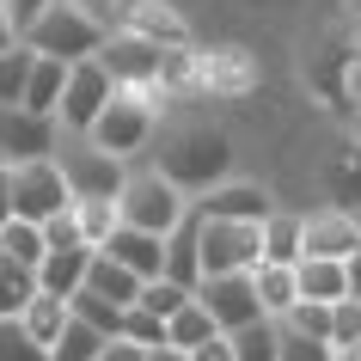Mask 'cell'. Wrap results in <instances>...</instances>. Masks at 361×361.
<instances>
[{
  "mask_svg": "<svg viewBox=\"0 0 361 361\" xmlns=\"http://www.w3.org/2000/svg\"><path fill=\"white\" fill-rule=\"evenodd\" d=\"M166 104H171V98L159 92V86H116L111 104L92 116L86 141H98L104 153L135 159V153L153 147V135H159V123H166Z\"/></svg>",
  "mask_w": 361,
  "mask_h": 361,
  "instance_id": "2",
  "label": "cell"
},
{
  "mask_svg": "<svg viewBox=\"0 0 361 361\" xmlns=\"http://www.w3.org/2000/svg\"><path fill=\"white\" fill-rule=\"evenodd\" d=\"M37 294V269L19 264L13 251H0V319H19V306Z\"/></svg>",
  "mask_w": 361,
  "mask_h": 361,
  "instance_id": "28",
  "label": "cell"
},
{
  "mask_svg": "<svg viewBox=\"0 0 361 361\" xmlns=\"http://www.w3.org/2000/svg\"><path fill=\"white\" fill-rule=\"evenodd\" d=\"M123 25H129V31H141V37H153V43H166V49H171V43H196L190 19H184L171 0H135Z\"/></svg>",
  "mask_w": 361,
  "mask_h": 361,
  "instance_id": "16",
  "label": "cell"
},
{
  "mask_svg": "<svg viewBox=\"0 0 361 361\" xmlns=\"http://www.w3.org/2000/svg\"><path fill=\"white\" fill-rule=\"evenodd\" d=\"M190 361H233V331H214L209 343H196Z\"/></svg>",
  "mask_w": 361,
  "mask_h": 361,
  "instance_id": "41",
  "label": "cell"
},
{
  "mask_svg": "<svg viewBox=\"0 0 361 361\" xmlns=\"http://www.w3.org/2000/svg\"><path fill=\"white\" fill-rule=\"evenodd\" d=\"M74 221H80V239L98 251L123 227V209H116V196H74Z\"/></svg>",
  "mask_w": 361,
  "mask_h": 361,
  "instance_id": "26",
  "label": "cell"
},
{
  "mask_svg": "<svg viewBox=\"0 0 361 361\" xmlns=\"http://www.w3.org/2000/svg\"><path fill=\"white\" fill-rule=\"evenodd\" d=\"M355 337H361V300L343 294V300H331V349L337 343H355Z\"/></svg>",
  "mask_w": 361,
  "mask_h": 361,
  "instance_id": "38",
  "label": "cell"
},
{
  "mask_svg": "<svg viewBox=\"0 0 361 361\" xmlns=\"http://www.w3.org/2000/svg\"><path fill=\"white\" fill-rule=\"evenodd\" d=\"M282 324V319H276ZM282 361H331V343L306 337V331H294V324H282Z\"/></svg>",
  "mask_w": 361,
  "mask_h": 361,
  "instance_id": "39",
  "label": "cell"
},
{
  "mask_svg": "<svg viewBox=\"0 0 361 361\" xmlns=\"http://www.w3.org/2000/svg\"><path fill=\"white\" fill-rule=\"evenodd\" d=\"M300 239H306V214H294V209H276L264 214V257L269 264H300Z\"/></svg>",
  "mask_w": 361,
  "mask_h": 361,
  "instance_id": "23",
  "label": "cell"
},
{
  "mask_svg": "<svg viewBox=\"0 0 361 361\" xmlns=\"http://www.w3.org/2000/svg\"><path fill=\"white\" fill-rule=\"evenodd\" d=\"M196 300L214 312L221 331H239L251 319H269L264 306H257V288H251V269H227V276H202L196 282Z\"/></svg>",
  "mask_w": 361,
  "mask_h": 361,
  "instance_id": "12",
  "label": "cell"
},
{
  "mask_svg": "<svg viewBox=\"0 0 361 361\" xmlns=\"http://www.w3.org/2000/svg\"><path fill=\"white\" fill-rule=\"evenodd\" d=\"M257 86H264V68L245 43H214V49L196 43V92L202 98H251Z\"/></svg>",
  "mask_w": 361,
  "mask_h": 361,
  "instance_id": "6",
  "label": "cell"
},
{
  "mask_svg": "<svg viewBox=\"0 0 361 361\" xmlns=\"http://www.w3.org/2000/svg\"><path fill=\"white\" fill-rule=\"evenodd\" d=\"M68 319H74V300L68 294H49V288H37L31 300L19 306V324H25V337L43 343V349H56V337L68 331Z\"/></svg>",
  "mask_w": 361,
  "mask_h": 361,
  "instance_id": "17",
  "label": "cell"
},
{
  "mask_svg": "<svg viewBox=\"0 0 361 361\" xmlns=\"http://www.w3.org/2000/svg\"><path fill=\"white\" fill-rule=\"evenodd\" d=\"M56 166L68 171V190L74 196H116L123 178H129V159H123V153H104L98 141H86V135H61Z\"/></svg>",
  "mask_w": 361,
  "mask_h": 361,
  "instance_id": "5",
  "label": "cell"
},
{
  "mask_svg": "<svg viewBox=\"0 0 361 361\" xmlns=\"http://www.w3.org/2000/svg\"><path fill=\"white\" fill-rule=\"evenodd\" d=\"M61 86H68V61H61V56H37V61H31V80H25V111L56 116Z\"/></svg>",
  "mask_w": 361,
  "mask_h": 361,
  "instance_id": "24",
  "label": "cell"
},
{
  "mask_svg": "<svg viewBox=\"0 0 361 361\" xmlns=\"http://www.w3.org/2000/svg\"><path fill=\"white\" fill-rule=\"evenodd\" d=\"M80 6H86L92 19H104V25H111V31H116V25L129 19V6H135V0H80Z\"/></svg>",
  "mask_w": 361,
  "mask_h": 361,
  "instance_id": "40",
  "label": "cell"
},
{
  "mask_svg": "<svg viewBox=\"0 0 361 361\" xmlns=\"http://www.w3.org/2000/svg\"><path fill=\"white\" fill-rule=\"evenodd\" d=\"M147 361H190V349H171V343H159V349H147Z\"/></svg>",
  "mask_w": 361,
  "mask_h": 361,
  "instance_id": "46",
  "label": "cell"
},
{
  "mask_svg": "<svg viewBox=\"0 0 361 361\" xmlns=\"http://www.w3.org/2000/svg\"><path fill=\"white\" fill-rule=\"evenodd\" d=\"M349 49H355V61H361V19H349Z\"/></svg>",
  "mask_w": 361,
  "mask_h": 361,
  "instance_id": "49",
  "label": "cell"
},
{
  "mask_svg": "<svg viewBox=\"0 0 361 361\" xmlns=\"http://www.w3.org/2000/svg\"><path fill=\"white\" fill-rule=\"evenodd\" d=\"M86 288L104 294V300H116V306H135V300H141V276H135L129 264H116L111 251H92V264H86Z\"/></svg>",
  "mask_w": 361,
  "mask_h": 361,
  "instance_id": "22",
  "label": "cell"
},
{
  "mask_svg": "<svg viewBox=\"0 0 361 361\" xmlns=\"http://www.w3.org/2000/svg\"><path fill=\"white\" fill-rule=\"evenodd\" d=\"M166 276L184 282V288L202 282V221H196V209L166 233Z\"/></svg>",
  "mask_w": 361,
  "mask_h": 361,
  "instance_id": "18",
  "label": "cell"
},
{
  "mask_svg": "<svg viewBox=\"0 0 361 361\" xmlns=\"http://www.w3.org/2000/svg\"><path fill=\"white\" fill-rule=\"evenodd\" d=\"M104 331L98 324H86V319H68V331L56 337V349H49V361H98L104 355Z\"/></svg>",
  "mask_w": 361,
  "mask_h": 361,
  "instance_id": "29",
  "label": "cell"
},
{
  "mask_svg": "<svg viewBox=\"0 0 361 361\" xmlns=\"http://www.w3.org/2000/svg\"><path fill=\"white\" fill-rule=\"evenodd\" d=\"M331 361H361V337H355V343H337V349H331Z\"/></svg>",
  "mask_w": 361,
  "mask_h": 361,
  "instance_id": "48",
  "label": "cell"
},
{
  "mask_svg": "<svg viewBox=\"0 0 361 361\" xmlns=\"http://www.w3.org/2000/svg\"><path fill=\"white\" fill-rule=\"evenodd\" d=\"M251 288H257V306H264L269 319H288V306L300 300V276L294 264H251Z\"/></svg>",
  "mask_w": 361,
  "mask_h": 361,
  "instance_id": "20",
  "label": "cell"
},
{
  "mask_svg": "<svg viewBox=\"0 0 361 361\" xmlns=\"http://www.w3.org/2000/svg\"><path fill=\"white\" fill-rule=\"evenodd\" d=\"M233 361H282V324L276 319H251L233 331Z\"/></svg>",
  "mask_w": 361,
  "mask_h": 361,
  "instance_id": "27",
  "label": "cell"
},
{
  "mask_svg": "<svg viewBox=\"0 0 361 361\" xmlns=\"http://www.w3.org/2000/svg\"><path fill=\"white\" fill-rule=\"evenodd\" d=\"M0 166H6V153H0Z\"/></svg>",
  "mask_w": 361,
  "mask_h": 361,
  "instance_id": "51",
  "label": "cell"
},
{
  "mask_svg": "<svg viewBox=\"0 0 361 361\" xmlns=\"http://www.w3.org/2000/svg\"><path fill=\"white\" fill-rule=\"evenodd\" d=\"M86 264H92V245H56V251H43L37 288H49V294H68V300H74L80 288H86Z\"/></svg>",
  "mask_w": 361,
  "mask_h": 361,
  "instance_id": "19",
  "label": "cell"
},
{
  "mask_svg": "<svg viewBox=\"0 0 361 361\" xmlns=\"http://www.w3.org/2000/svg\"><path fill=\"white\" fill-rule=\"evenodd\" d=\"M0 361H49V349L25 337L19 319H0Z\"/></svg>",
  "mask_w": 361,
  "mask_h": 361,
  "instance_id": "36",
  "label": "cell"
},
{
  "mask_svg": "<svg viewBox=\"0 0 361 361\" xmlns=\"http://www.w3.org/2000/svg\"><path fill=\"white\" fill-rule=\"evenodd\" d=\"M19 214V202H13V166H0V227Z\"/></svg>",
  "mask_w": 361,
  "mask_h": 361,
  "instance_id": "43",
  "label": "cell"
},
{
  "mask_svg": "<svg viewBox=\"0 0 361 361\" xmlns=\"http://www.w3.org/2000/svg\"><path fill=\"white\" fill-rule=\"evenodd\" d=\"M349 294L361 300V251H349Z\"/></svg>",
  "mask_w": 361,
  "mask_h": 361,
  "instance_id": "47",
  "label": "cell"
},
{
  "mask_svg": "<svg viewBox=\"0 0 361 361\" xmlns=\"http://www.w3.org/2000/svg\"><path fill=\"white\" fill-rule=\"evenodd\" d=\"M116 337L141 343V349H159V343H166V319H159V312H147V306L135 300V306H123V324H116Z\"/></svg>",
  "mask_w": 361,
  "mask_h": 361,
  "instance_id": "32",
  "label": "cell"
},
{
  "mask_svg": "<svg viewBox=\"0 0 361 361\" xmlns=\"http://www.w3.org/2000/svg\"><path fill=\"white\" fill-rule=\"evenodd\" d=\"M13 202H19L25 221H49V214H61L68 202H74L68 171L56 166V153H49V159H19V166H13Z\"/></svg>",
  "mask_w": 361,
  "mask_h": 361,
  "instance_id": "9",
  "label": "cell"
},
{
  "mask_svg": "<svg viewBox=\"0 0 361 361\" xmlns=\"http://www.w3.org/2000/svg\"><path fill=\"white\" fill-rule=\"evenodd\" d=\"M202 221V276H227V269H251L264 264V221Z\"/></svg>",
  "mask_w": 361,
  "mask_h": 361,
  "instance_id": "7",
  "label": "cell"
},
{
  "mask_svg": "<svg viewBox=\"0 0 361 361\" xmlns=\"http://www.w3.org/2000/svg\"><path fill=\"white\" fill-rule=\"evenodd\" d=\"M196 214H214V221H264L269 209H276V196L264 190V184H251V178H221V184H209L202 196H190Z\"/></svg>",
  "mask_w": 361,
  "mask_h": 361,
  "instance_id": "14",
  "label": "cell"
},
{
  "mask_svg": "<svg viewBox=\"0 0 361 361\" xmlns=\"http://www.w3.org/2000/svg\"><path fill=\"white\" fill-rule=\"evenodd\" d=\"M153 166L178 190L202 196L209 184L233 178V141L214 116H178V123H159V135H153Z\"/></svg>",
  "mask_w": 361,
  "mask_h": 361,
  "instance_id": "1",
  "label": "cell"
},
{
  "mask_svg": "<svg viewBox=\"0 0 361 361\" xmlns=\"http://www.w3.org/2000/svg\"><path fill=\"white\" fill-rule=\"evenodd\" d=\"M31 61L37 49L31 43H13V49H0V104H25V80H31Z\"/></svg>",
  "mask_w": 361,
  "mask_h": 361,
  "instance_id": "31",
  "label": "cell"
},
{
  "mask_svg": "<svg viewBox=\"0 0 361 361\" xmlns=\"http://www.w3.org/2000/svg\"><path fill=\"white\" fill-rule=\"evenodd\" d=\"M116 209H123V221L129 227H147V233H171L184 214H190V190H178L166 171L153 166H129V178H123V190H116Z\"/></svg>",
  "mask_w": 361,
  "mask_h": 361,
  "instance_id": "4",
  "label": "cell"
},
{
  "mask_svg": "<svg viewBox=\"0 0 361 361\" xmlns=\"http://www.w3.org/2000/svg\"><path fill=\"white\" fill-rule=\"evenodd\" d=\"M111 92H116V80H111V68H104L98 56L68 61V86H61V104H56L61 135H86V129H92V116L111 104Z\"/></svg>",
  "mask_w": 361,
  "mask_h": 361,
  "instance_id": "8",
  "label": "cell"
},
{
  "mask_svg": "<svg viewBox=\"0 0 361 361\" xmlns=\"http://www.w3.org/2000/svg\"><path fill=\"white\" fill-rule=\"evenodd\" d=\"M343 19H361V0H343Z\"/></svg>",
  "mask_w": 361,
  "mask_h": 361,
  "instance_id": "50",
  "label": "cell"
},
{
  "mask_svg": "<svg viewBox=\"0 0 361 361\" xmlns=\"http://www.w3.org/2000/svg\"><path fill=\"white\" fill-rule=\"evenodd\" d=\"M300 300H343L349 294V257H300Z\"/></svg>",
  "mask_w": 361,
  "mask_h": 361,
  "instance_id": "21",
  "label": "cell"
},
{
  "mask_svg": "<svg viewBox=\"0 0 361 361\" xmlns=\"http://www.w3.org/2000/svg\"><path fill=\"white\" fill-rule=\"evenodd\" d=\"M98 361H147V349H141V343H129V337H111Z\"/></svg>",
  "mask_w": 361,
  "mask_h": 361,
  "instance_id": "42",
  "label": "cell"
},
{
  "mask_svg": "<svg viewBox=\"0 0 361 361\" xmlns=\"http://www.w3.org/2000/svg\"><path fill=\"white\" fill-rule=\"evenodd\" d=\"M184 300H190V288L171 282V276H147V282H141V306H147V312H159V319H171Z\"/></svg>",
  "mask_w": 361,
  "mask_h": 361,
  "instance_id": "33",
  "label": "cell"
},
{
  "mask_svg": "<svg viewBox=\"0 0 361 361\" xmlns=\"http://www.w3.org/2000/svg\"><path fill=\"white\" fill-rule=\"evenodd\" d=\"M331 190H337L343 209H355V202H361V147H349L337 166H331Z\"/></svg>",
  "mask_w": 361,
  "mask_h": 361,
  "instance_id": "37",
  "label": "cell"
},
{
  "mask_svg": "<svg viewBox=\"0 0 361 361\" xmlns=\"http://www.w3.org/2000/svg\"><path fill=\"white\" fill-rule=\"evenodd\" d=\"M74 319H86V324H98L104 337H116V324H123V306L104 300V294H92V288H80V294H74Z\"/></svg>",
  "mask_w": 361,
  "mask_h": 361,
  "instance_id": "34",
  "label": "cell"
},
{
  "mask_svg": "<svg viewBox=\"0 0 361 361\" xmlns=\"http://www.w3.org/2000/svg\"><path fill=\"white\" fill-rule=\"evenodd\" d=\"M282 324H294V331H306V337L331 343V300H294Z\"/></svg>",
  "mask_w": 361,
  "mask_h": 361,
  "instance_id": "35",
  "label": "cell"
},
{
  "mask_svg": "<svg viewBox=\"0 0 361 361\" xmlns=\"http://www.w3.org/2000/svg\"><path fill=\"white\" fill-rule=\"evenodd\" d=\"M214 331H221V324H214L209 306L196 300V288H190V300H184V306L166 319V343H171V349H196V343H209Z\"/></svg>",
  "mask_w": 361,
  "mask_h": 361,
  "instance_id": "25",
  "label": "cell"
},
{
  "mask_svg": "<svg viewBox=\"0 0 361 361\" xmlns=\"http://www.w3.org/2000/svg\"><path fill=\"white\" fill-rule=\"evenodd\" d=\"M98 251H111L116 264H129L141 282H147V276H166V233H147V227H129V221H123Z\"/></svg>",
  "mask_w": 361,
  "mask_h": 361,
  "instance_id": "15",
  "label": "cell"
},
{
  "mask_svg": "<svg viewBox=\"0 0 361 361\" xmlns=\"http://www.w3.org/2000/svg\"><path fill=\"white\" fill-rule=\"evenodd\" d=\"M13 43H19V25H13V6L0 0V49H13Z\"/></svg>",
  "mask_w": 361,
  "mask_h": 361,
  "instance_id": "45",
  "label": "cell"
},
{
  "mask_svg": "<svg viewBox=\"0 0 361 361\" xmlns=\"http://www.w3.org/2000/svg\"><path fill=\"white\" fill-rule=\"evenodd\" d=\"M6 6H13V25H19V31H25V25L37 19V13H43V6H49V0H6Z\"/></svg>",
  "mask_w": 361,
  "mask_h": 361,
  "instance_id": "44",
  "label": "cell"
},
{
  "mask_svg": "<svg viewBox=\"0 0 361 361\" xmlns=\"http://www.w3.org/2000/svg\"><path fill=\"white\" fill-rule=\"evenodd\" d=\"M0 251H13L19 264L37 269V264H43V251H49V239H43V221H25V214H13V221L0 227Z\"/></svg>",
  "mask_w": 361,
  "mask_h": 361,
  "instance_id": "30",
  "label": "cell"
},
{
  "mask_svg": "<svg viewBox=\"0 0 361 361\" xmlns=\"http://www.w3.org/2000/svg\"><path fill=\"white\" fill-rule=\"evenodd\" d=\"M61 147V123L43 111H25V104H0V153L6 166L19 159H49Z\"/></svg>",
  "mask_w": 361,
  "mask_h": 361,
  "instance_id": "10",
  "label": "cell"
},
{
  "mask_svg": "<svg viewBox=\"0 0 361 361\" xmlns=\"http://www.w3.org/2000/svg\"><path fill=\"white\" fill-rule=\"evenodd\" d=\"M361 251V214L343 209V202H324V209L306 214V239H300V257H349Z\"/></svg>",
  "mask_w": 361,
  "mask_h": 361,
  "instance_id": "13",
  "label": "cell"
},
{
  "mask_svg": "<svg viewBox=\"0 0 361 361\" xmlns=\"http://www.w3.org/2000/svg\"><path fill=\"white\" fill-rule=\"evenodd\" d=\"M37 56H61V61H86V56H98V43L111 37V25L104 19H92L80 0H49L37 19L19 31Z\"/></svg>",
  "mask_w": 361,
  "mask_h": 361,
  "instance_id": "3",
  "label": "cell"
},
{
  "mask_svg": "<svg viewBox=\"0 0 361 361\" xmlns=\"http://www.w3.org/2000/svg\"><path fill=\"white\" fill-rule=\"evenodd\" d=\"M159 49L166 43H153V37H141V31H129V25H116L111 37L98 43V61L111 68V80L116 86H159Z\"/></svg>",
  "mask_w": 361,
  "mask_h": 361,
  "instance_id": "11",
  "label": "cell"
}]
</instances>
